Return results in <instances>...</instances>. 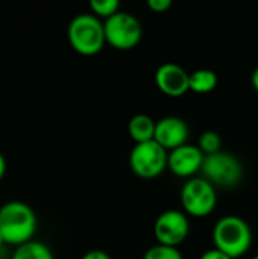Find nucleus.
Here are the masks:
<instances>
[{"mask_svg": "<svg viewBox=\"0 0 258 259\" xmlns=\"http://www.w3.org/2000/svg\"><path fill=\"white\" fill-rule=\"evenodd\" d=\"M36 215L32 206L20 200H11L0 206V234L6 244L20 247L33 240Z\"/></svg>", "mask_w": 258, "mask_h": 259, "instance_id": "f257e3e1", "label": "nucleus"}, {"mask_svg": "<svg viewBox=\"0 0 258 259\" xmlns=\"http://www.w3.org/2000/svg\"><path fill=\"white\" fill-rule=\"evenodd\" d=\"M214 247L230 258L239 259L246 255L252 246V231L245 219L225 215L213 228Z\"/></svg>", "mask_w": 258, "mask_h": 259, "instance_id": "f03ea898", "label": "nucleus"}, {"mask_svg": "<svg viewBox=\"0 0 258 259\" xmlns=\"http://www.w3.org/2000/svg\"><path fill=\"white\" fill-rule=\"evenodd\" d=\"M67 38L71 49L82 56H94L106 44L103 23L93 14L76 15L68 24Z\"/></svg>", "mask_w": 258, "mask_h": 259, "instance_id": "7ed1b4c3", "label": "nucleus"}, {"mask_svg": "<svg viewBox=\"0 0 258 259\" xmlns=\"http://www.w3.org/2000/svg\"><path fill=\"white\" fill-rule=\"evenodd\" d=\"M243 165L234 155L228 152H219L205 156L201 175L216 188H234L243 179Z\"/></svg>", "mask_w": 258, "mask_h": 259, "instance_id": "20e7f679", "label": "nucleus"}, {"mask_svg": "<svg viewBox=\"0 0 258 259\" xmlns=\"http://www.w3.org/2000/svg\"><path fill=\"white\" fill-rule=\"evenodd\" d=\"M181 205L187 215L196 219L210 215L217 205L216 187L202 176L189 179L181 190Z\"/></svg>", "mask_w": 258, "mask_h": 259, "instance_id": "39448f33", "label": "nucleus"}, {"mask_svg": "<svg viewBox=\"0 0 258 259\" xmlns=\"http://www.w3.org/2000/svg\"><path fill=\"white\" fill-rule=\"evenodd\" d=\"M169 162V152L157 141L135 144L129 153V168L141 179H155L164 173Z\"/></svg>", "mask_w": 258, "mask_h": 259, "instance_id": "423d86ee", "label": "nucleus"}, {"mask_svg": "<svg viewBox=\"0 0 258 259\" xmlns=\"http://www.w3.org/2000/svg\"><path fill=\"white\" fill-rule=\"evenodd\" d=\"M106 44L116 50H132L138 46L143 29L140 20L125 11H119L116 15L103 21Z\"/></svg>", "mask_w": 258, "mask_h": 259, "instance_id": "0eeeda50", "label": "nucleus"}, {"mask_svg": "<svg viewBox=\"0 0 258 259\" xmlns=\"http://www.w3.org/2000/svg\"><path fill=\"white\" fill-rule=\"evenodd\" d=\"M190 222L186 212L169 209L161 212L154 223V235L158 244L179 247L189 237Z\"/></svg>", "mask_w": 258, "mask_h": 259, "instance_id": "6e6552de", "label": "nucleus"}, {"mask_svg": "<svg viewBox=\"0 0 258 259\" xmlns=\"http://www.w3.org/2000/svg\"><path fill=\"white\" fill-rule=\"evenodd\" d=\"M205 155L201 152L198 146L184 144L172 152H169V162L167 168L178 178H196L198 173L202 170Z\"/></svg>", "mask_w": 258, "mask_h": 259, "instance_id": "1a4fd4ad", "label": "nucleus"}, {"mask_svg": "<svg viewBox=\"0 0 258 259\" xmlns=\"http://www.w3.org/2000/svg\"><path fill=\"white\" fill-rule=\"evenodd\" d=\"M155 85L169 97H182L190 91V73L175 62H166L155 71Z\"/></svg>", "mask_w": 258, "mask_h": 259, "instance_id": "9d476101", "label": "nucleus"}, {"mask_svg": "<svg viewBox=\"0 0 258 259\" xmlns=\"http://www.w3.org/2000/svg\"><path fill=\"white\" fill-rule=\"evenodd\" d=\"M190 137V129L186 120L179 117H164L157 121L155 127V138L161 147H164L167 152H172L184 144H187V140Z\"/></svg>", "mask_w": 258, "mask_h": 259, "instance_id": "9b49d317", "label": "nucleus"}, {"mask_svg": "<svg viewBox=\"0 0 258 259\" xmlns=\"http://www.w3.org/2000/svg\"><path fill=\"white\" fill-rule=\"evenodd\" d=\"M157 121L146 114H135L128 123V134L135 144L154 141Z\"/></svg>", "mask_w": 258, "mask_h": 259, "instance_id": "f8f14e48", "label": "nucleus"}, {"mask_svg": "<svg viewBox=\"0 0 258 259\" xmlns=\"http://www.w3.org/2000/svg\"><path fill=\"white\" fill-rule=\"evenodd\" d=\"M219 83V76L210 68H199L190 73V91L196 94H208Z\"/></svg>", "mask_w": 258, "mask_h": 259, "instance_id": "ddd939ff", "label": "nucleus"}, {"mask_svg": "<svg viewBox=\"0 0 258 259\" xmlns=\"http://www.w3.org/2000/svg\"><path fill=\"white\" fill-rule=\"evenodd\" d=\"M12 259H55L49 246L41 241L32 240L15 249Z\"/></svg>", "mask_w": 258, "mask_h": 259, "instance_id": "4468645a", "label": "nucleus"}, {"mask_svg": "<svg viewBox=\"0 0 258 259\" xmlns=\"http://www.w3.org/2000/svg\"><path fill=\"white\" fill-rule=\"evenodd\" d=\"M198 147L201 149V152L205 156L214 155L222 152V138L217 132L214 131H205L204 134H201L199 141H198Z\"/></svg>", "mask_w": 258, "mask_h": 259, "instance_id": "2eb2a0df", "label": "nucleus"}, {"mask_svg": "<svg viewBox=\"0 0 258 259\" xmlns=\"http://www.w3.org/2000/svg\"><path fill=\"white\" fill-rule=\"evenodd\" d=\"M90 9L91 14L96 15L97 18L108 20L120 11V3L119 0H91Z\"/></svg>", "mask_w": 258, "mask_h": 259, "instance_id": "dca6fc26", "label": "nucleus"}, {"mask_svg": "<svg viewBox=\"0 0 258 259\" xmlns=\"http://www.w3.org/2000/svg\"><path fill=\"white\" fill-rule=\"evenodd\" d=\"M143 259H184L182 253L179 252L178 247H170V246H163L157 244L148 249L143 255Z\"/></svg>", "mask_w": 258, "mask_h": 259, "instance_id": "f3484780", "label": "nucleus"}, {"mask_svg": "<svg viewBox=\"0 0 258 259\" xmlns=\"http://www.w3.org/2000/svg\"><path fill=\"white\" fill-rule=\"evenodd\" d=\"M148 8L155 14H163L172 8L170 0H148Z\"/></svg>", "mask_w": 258, "mask_h": 259, "instance_id": "a211bd4d", "label": "nucleus"}, {"mask_svg": "<svg viewBox=\"0 0 258 259\" xmlns=\"http://www.w3.org/2000/svg\"><path fill=\"white\" fill-rule=\"evenodd\" d=\"M199 259H233L230 258L228 255H225L224 252H220V250H217L216 247H213V249H210V250H205L202 255H201V258Z\"/></svg>", "mask_w": 258, "mask_h": 259, "instance_id": "6ab92c4d", "label": "nucleus"}, {"mask_svg": "<svg viewBox=\"0 0 258 259\" xmlns=\"http://www.w3.org/2000/svg\"><path fill=\"white\" fill-rule=\"evenodd\" d=\"M81 259H113L106 252L103 250H90L87 252Z\"/></svg>", "mask_w": 258, "mask_h": 259, "instance_id": "aec40b11", "label": "nucleus"}, {"mask_svg": "<svg viewBox=\"0 0 258 259\" xmlns=\"http://www.w3.org/2000/svg\"><path fill=\"white\" fill-rule=\"evenodd\" d=\"M6 170H8V164H6V158L0 153V181L5 178L6 175Z\"/></svg>", "mask_w": 258, "mask_h": 259, "instance_id": "412c9836", "label": "nucleus"}, {"mask_svg": "<svg viewBox=\"0 0 258 259\" xmlns=\"http://www.w3.org/2000/svg\"><path fill=\"white\" fill-rule=\"evenodd\" d=\"M251 85H252V88L258 93V67L252 71V74H251Z\"/></svg>", "mask_w": 258, "mask_h": 259, "instance_id": "4be33fe9", "label": "nucleus"}, {"mask_svg": "<svg viewBox=\"0 0 258 259\" xmlns=\"http://www.w3.org/2000/svg\"><path fill=\"white\" fill-rule=\"evenodd\" d=\"M5 244H6V243H5V240H3V237H2V234H0V249H2Z\"/></svg>", "mask_w": 258, "mask_h": 259, "instance_id": "5701e85b", "label": "nucleus"}, {"mask_svg": "<svg viewBox=\"0 0 258 259\" xmlns=\"http://www.w3.org/2000/svg\"><path fill=\"white\" fill-rule=\"evenodd\" d=\"M252 259H258V255H255V256H254V258Z\"/></svg>", "mask_w": 258, "mask_h": 259, "instance_id": "b1692460", "label": "nucleus"}]
</instances>
